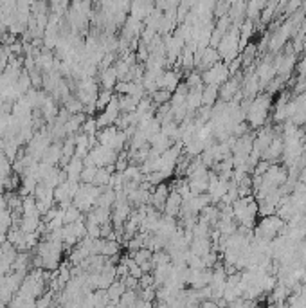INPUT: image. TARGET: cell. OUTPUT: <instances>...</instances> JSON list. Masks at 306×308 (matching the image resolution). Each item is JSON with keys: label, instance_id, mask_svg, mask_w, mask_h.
I'll return each mask as SVG.
<instances>
[{"label": "cell", "instance_id": "cell-1", "mask_svg": "<svg viewBox=\"0 0 306 308\" xmlns=\"http://www.w3.org/2000/svg\"><path fill=\"white\" fill-rule=\"evenodd\" d=\"M283 229H285L283 218H279V216L275 215H268L263 216L260 224L256 226V236L260 238V240L270 241L275 236H279L281 232H283Z\"/></svg>", "mask_w": 306, "mask_h": 308}, {"label": "cell", "instance_id": "cell-2", "mask_svg": "<svg viewBox=\"0 0 306 308\" xmlns=\"http://www.w3.org/2000/svg\"><path fill=\"white\" fill-rule=\"evenodd\" d=\"M268 107H270V98H267V96H260L252 101V105L247 110V121L250 123V126L258 128L265 123L267 116H268Z\"/></svg>", "mask_w": 306, "mask_h": 308}, {"label": "cell", "instance_id": "cell-3", "mask_svg": "<svg viewBox=\"0 0 306 308\" xmlns=\"http://www.w3.org/2000/svg\"><path fill=\"white\" fill-rule=\"evenodd\" d=\"M229 74H230V71H229V67H227V63L218 62L202 72V81H204V85L220 87V85H224V83L229 79Z\"/></svg>", "mask_w": 306, "mask_h": 308}, {"label": "cell", "instance_id": "cell-4", "mask_svg": "<svg viewBox=\"0 0 306 308\" xmlns=\"http://www.w3.org/2000/svg\"><path fill=\"white\" fill-rule=\"evenodd\" d=\"M182 195H180L179 191L175 190H169V195H168V200L164 204V215L168 216H179L180 213V207H182Z\"/></svg>", "mask_w": 306, "mask_h": 308}, {"label": "cell", "instance_id": "cell-5", "mask_svg": "<svg viewBox=\"0 0 306 308\" xmlns=\"http://www.w3.org/2000/svg\"><path fill=\"white\" fill-rule=\"evenodd\" d=\"M180 85V74L177 71H164L162 76L158 77V88H164V90H169V92H175V88Z\"/></svg>", "mask_w": 306, "mask_h": 308}, {"label": "cell", "instance_id": "cell-6", "mask_svg": "<svg viewBox=\"0 0 306 308\" xmlns=\"http://www.w3.org/2000/svg\"><path fill=\"white\" fill-rule=\"evenodd\" d=\"M99 85H101L103 88H108V90H114L115 88V85H117V72H115V69H114V65H110V67L107 69H101L99 71Z\"/></svg>", "mask_w": 306, "mask_h": 308}, {"label": "cell", "instance_id": "cell-7", "mask_svg": "<svg viewBox=\"0 0 306 308\" xmlns=\"http://www.w3.org/2000/svg\"><path fill=\"white\" fill-rule=\"evenodd\" d=\"M124 290H126V285H124V281L119 279V277L115 281L110 283V287L107 288L108 305H119V299H121V296L124 294Z\"/></svg>", "mask_w": 306, "mask_h": 308}, {"label": "cell", "instance_id": "cell-8", "mask_svg": "<svg viewBox=\"0 0 306 308\" xmlns=\"http://www.w3.org/2000/svg\"><path fill=\"white\" fill-rule=\"evenodd\" d=\"M61 146L63 143H51L49 144V148L45 150V154L41 157V162H45V164H51V166H56L61 159Z\"/></svg>", "mask_w": 306, "mask_h": 308}, {"label": "cell", "instance_id": "cell-9", "mask_svg": "<svg viewBox=\"0 0 306 308\" xmlns=\"http://www.w3.org/2000/svg\"><path fill=\"white\" fill-rule=\"evenodd\" d=\"M83 159L81 157H77V155H74L71 160H69V164L63 168V170L67 171V179L71 180H79V177H81V171H83Z\"/></svg>", "mask_w": 306, "mask_h": 308}, {"label": "cell", "instance_id": "cell-10", "mask_svg": "<svg viewBox=\"0 0 306 308\" xmlns=\"http://www.w3.org/2000/svg\"><path fill=\"white\" fill-rule=\"evenodd\" d=\"M85 119H87V114H85V112L71 114V117L67 119V123H65V132H67V135L77 134V132L81 130V124H83V121H85Z\"/></svg>", "mask_w": 306, "mask_h": 308}, {"label": "cell", "instance_id": "cell-11", "mask_svg": "<svg viewBox=\"0 0 306 308\" xmlns=\"http://www.w3.org/2000/svg\"><path fill=\"white\" fill-rule=\"evenodd\" d=\"M112 98H114L112 90H108V88H101V90H99V94H97V99H96V110H97V112L105 110V107H107L108 103L112 101Z\"/></svg>", "mask_w": 306, "mask_h": 308}, {"label": "cell", "instance_id": "cell-12", "mask_svg": "<svg viewBox=\"0 0 306 308\" xmlns=\"http://www.w3.org/2000/svg\"><path fill=\"white\" fill-rule=\"evenodd\" d=\"M97 130H99V126H97L96 117H94V116H87V119L83 121L79 132H83V134H87V135H96Z\"/></svg>", "mask_w": 306, "mask_h": 308}, {"label": "cell", "instance_id": "cell-13", "mask_svg": "<svg viewBox=\"0 0 306 308\" xmlns=\"http://www.w3.org/2000/svg\"><path fill=\"white\" fill-rule=\"evenodd\" d=\"M63 107H65L71 114H77V112H83V107H85V105H83V103L79 101L74 94H72V96H69V98L65 99Z\"/></svg>", "mask_w": 306, "mask_h": 308}, {"label": "cell", "instance_id": "cell-14", "mask_svg": "<svg viewBox=\"0 0 306 308\" xmlns=\"http://www.w3.org/2000/svg\"><path fill=\"white\" fill-rule=\"evenodd\" d=\"M96 171H97V166H83L79 182H92L94 177H96Z\"/></svg>", "mask_w": 306, "mask_h": 308}]
</instances>
